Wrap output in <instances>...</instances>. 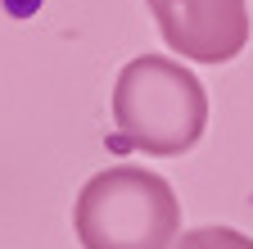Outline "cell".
Segmentation results:
<instances>
[{
  "instance_id": "obj_1",
  "label": "cell",
  "mask_w": 253,
  "mask_h": 249,
  "mask_svg": "<svg viewBox=\"0 0 253 249\" xmlns=\"http://www.w3.org/2000/svg\"><path fill=\"white\" fill-rule=\"evenodd\" d=\"M208 127V91L181 59L140 54L113 82V136L122 149L176 159Z\"/></svg>"
},
{
  "instance_id": "obj_2",
  "label": "cell",
  "mask_w": 253,
  "mask_h": 249,
  "mask_svg": "<svg viewBox=\"0 0 253 249\" xmlns=\"http://www.w3.org/2000/svg\"><path fill=\"white\" fill-rule=\"evenodd\" d=\"M73 231L82 249H172L181 236V199L158 172L118 163L77 191Z\"/></svg>"
},
{
  "instance_id": "obj_3",
  "label": "cell",
  "mask_w": 253,
  "mask_h": 249,
  "mask_svg": "<svg viewBox=\"0 0 253 249\" xmlns=\"http://www.w3.org/2000/svg\"><path fill=\"white\" fill-rule=\"evenodd\" d=\"M145 5L158 23V37L195 64H231L253 32L249 0H145Z\"/></svg>"
},
{
  "instance_id": "obj_4",
  "label": "cell",
  "mask_w": 253,
  "mask_h": 249,
  "mask_svg": "<svg viewBox=\"0 0 253 249\" xmlns=\"http://www.w3.org/2000/svg\"><path fill=\"white\" fill-rule=\"evenodd\" d=\"M172 249H253V236L235 227H195V231H181Z\"/></svg>"
}]
</instances>
